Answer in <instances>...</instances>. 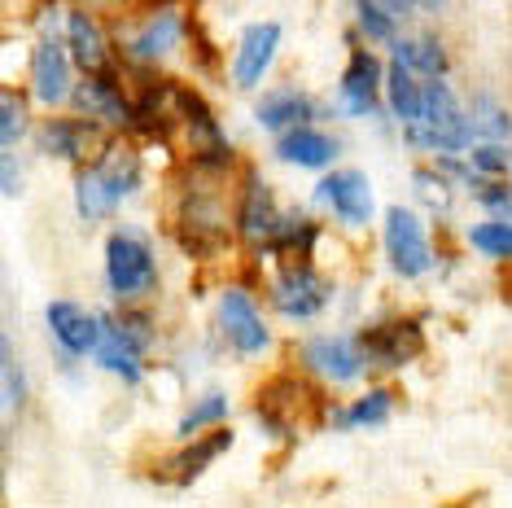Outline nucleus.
Returning a JSON list of instances; mask_svg holds the SVG:
<instances>
[{
	"label": "nucleus",
	"instance_id": "1",
	"mask_svg": "<svg viewBox=\"0 0 512 508\" xmlns=\"http://www.w3.org/2000/svg\"><path fill=\"white\" fill-rule=\"evenodd\" d=\"M219 184H228V171L193 167V184L180 193L176 237L184 250L202 254V259H211V254H219L232 241V206L224 202Z\"/></svg>",
	"mask_w": 512,
	"mask_h": 508
},
{
	"label": "nucleus",
	"instance_id": "2",
	"mask_svg": "<svg viewBox=\"0 0 512 508\" xmlns=\"http://www.w3.org/2000/svg\"><path fill=\"white\" fill-rule=\"evenodd\" d=\"M403 141L416 154H469V145L477 141L469 110L460 106V97L447 88V79H425L421 88V114L412 123H403Z\"/></svg>",
	"mask_w": 512,
	"mask_h": 508
},
{
	"label": "nucleus",
	"instance_id": "3",
	"mask_svg": "<svg viewBox=\"0 0 512 508\" xmlns=\"http://www.w3.org/2000/svg\"><path fill=\"white\" fill-rule=\"evenodd\" d=\"M132 14L114 36H119V49L127 62L136 66H154L162 57H171L184 44V31H189V18L176 0H149L141 9H123Z\"/></svg>",
	"mask_w": 512,
	"mask_h": 508
},
{
	"label": "nucleus",
	"instance_id": "4",
	"mask_svg": "<svg viewBox=\"0 0 512 508\" xmlns=\"http://www.w3.org/2000/svg\"><path fill=\"white\" fill-rule=\"evenodd\" d=\"M267 298L276 316L285 320H316L333 303V281L324 276L307 254H281L276 272L267 276Z\"/></svg>",
	"mask_w": 512,
	"mask_h": 508
},
{
	"label": "nucleus",
	"instance_id": "5",
	"mask_svg": "<svg viewBox=\"0 0 512 508\" xmlns=\"http://www.w3.org/2000/svg\"><path fill=\"white\" fill-rule=\"evenodd\" d=\"M106 290L114 303H145L158 290V254L132 228H114L106 237Z\"/></svg>",
	"mask_w": 512,
	"mask_h": 508
},
{
	"label": "nucleus",
	"instance_id": "6",
	"mask_svg": "<svg viewBox=\"0 0 512 508\" xmlns=\"http://www.w3.org/2000/svg\"><path fill=\"white\" fill-rule=\"evenodd\" d=\"M359 360L364 368H381V373H394V368H407L412 360H421L425 351V329L421 320L412 316H390V320H372L355 333Z\"/></svg>",
	"mask_w": 512,
	"mask_h": 508
},
{
	"label": "nucleus",
	"instance_id": "7",
	"mask_svg": "<svg viewBox=\"0 0 512 508\" xmlns=\"http://www.w3.org/2000/svg\"><path fill=\"white\" fill-rule=\"evenodd\" d=\"M281 202H276L272 184H267L259 171H246L237 184V202H232V237L250 250L272 246L276 224H281Z\"/></svg>",
	"mask_w": 512,
	"mask_h": 508
},
{
	"label": "nucleus",
	"instance_id": "8",
	"mask_svg": "<svg viewBox=\"0 0 512 508\" xmlns=\"http://www.w3.org/2000/svg\"><path fill=\"white\" fill-rule=\"evenodd\" d=\"M71 106H75V114H84V119H92V123H101L106 132H132L136 101H132V92L123 88L119 71H101V75L75 79Z\"/></svg>",
	"mask_w": 512,
	"mask_h": 508
},
{
	"label": "nucleus",
	"instance_id": "9",
	"mask_svg": "<svg viewBox=\"0 0 512 508\" xmlns=\"http://www.w3.org/2000/svg\"><path fill=\"white\" fill-rule=\"evenodd\" d=\"M381 241H386V259L394 276L403 281H416L434 268V246H429V233H425V219L407 206H390L386 211V228H381Z\"/></svg>",
	"mask_w": 512,
	"mask_h": 508
},
{
	"label": "nucleus",
	"instance_id": "10",
	"mask_svg": "<svg viewBox=\"0 0 512 508\" xmlns=\"http://www.w3.org/2000/svg\"><path fill=\"white\" fill-rule=\"evenodd\" d=\"M110 141V132L101 123L84 119V114H49L40 127H36V145L40 154L57 158V163H92L101 154V145Z\"/></svg>",
	"mask_w": 512,
	"mask_h": 508
},
{
	"label": "nucleus",
	"instance_id": "11",
	"mask_svg": "<svg viewBox=\"0 0 512 508\" xmlns=\"http://www.w3.org/2000/svg\"><path fill=\"white\" fill-rule=\"evenodd\" d=\"M219 333H224V342L237 355H246V360L272 351V325L263 320L259 303H254L250 290H241V285H228V290L219 294Z\"/></svg>",
	"mask_w": 512,
	"mask_h": 508
},
{
	"label": "nucleus",
	"instance_id": "12",
	"mask_svg": "<svg viewBox=\"0 0 512 508\" xmlns=\"http://www.w3.org/2000/svg\"><path fill=\"white\" fill-rule=\"evenodd\" d=\"M71 88H75L71 49H66V40L57 31H40L36 49H31V97L44 110H57L71 101Z\"/></svg>",
	"mask_w": 512,
	"mask_h": 508
},
{
	"label": "nucleus",
	"instance_id": "13",
	"mask_svg": "<svg viewBox=\"0 0 512 508\" xmlns=\"http://www.w3.org/2000/svg\"><path fill=\"white\" fill-rule=\"evenodd\" d=\"M62 40L71 49V62L79 75H101V71H119V57H114V44L101 27L97 9L88 5H71L62 18Z\"/></svg>",
	"mask_w": 512,
	"mask_h": 508
},
{
	"label": "nucleus",
	"instance_id": "14",
	"mask_svg": "<svg viewBox=\"0 0 512 508\" xmlns=\"http://www.w3.org/2000/svg\"><path fill=\"white\" fill-rule=\"evenodd\" d=\"M92 171H97V180H101V189H106V198H110L114 211H119L127 198H136V193H141V184H145L141 149H136L132 141H119L114 132H110V141L101 145V154L92 158Z\"/></svg>",
	"mask_w": 512,
	"mask_h": 508
},
{
	"label": "nucleus",
	"instance_id": "15",
	"mask_svg": "<svg viewBox=\"0 0 512 508\" xmlns=\"http://www.w3.org/2000/svg\"><path fill=\"white\" fill-rule=\"evenodd\" d=\"M316 198L329 206V211L342 219L346 228H368L372 215H377V202H372V184L364 171L346 167V171H329L316 184Z\"/></svg>",
	"mask_w": 512,
	"mask_h": 508
},
{
	"label": "nucleus",
	"instance_id": "16",
	"mask_svg": "<svg viewBox=\"0 0 512 508\" xmlns=\"http://www.w3.org/2000/svg\"><path fill=\"white\" fill-rule=\"evenodd\" d=\"M281 22H254L246 36L237 40V53H232V88L241 92H254L272 71L276 53H281Z\"/></svg>",
	"mask_w": 512,
	"mask_h": 508
},
{
	"label": "nucleus",
	"instance_id": "17",
	"mask_svg": "<svg viewBox=\"0 0 512 508\" xmlns=\"http://www.w3.org/2000/svg\"><path fill=\"white\" fill-rule=\"evenodd\" d=\"M381 79H386V66L377 62V53L368 49H351V62H346L342 79H337V106H342L346 119H368L381 101Z\"/></svg>",
	"mask_w": 512,
	"mask_h": 508
},
{
	"label": "nucleus",
	"instance_id": "18",
	"mask_svg": "<svg viewBox=\"0 0 512 508\" xmlns=\"http://www.w3.org/2000/svg\"><path fill=\"white\" fill-rule=\"evenodd\" d=\"M302 364L311 368L320 381H333V386H346L364 373V360H359V346L346 333H316V338L302 342Z\"/></svg>",
	"mask_w": 512,
	"mask_h": 508
},
{
	"label": "nucleus",
	"instance_id": "19",
	"mask_svg": "<svg viewBox=\"0 0 512 508\" xmlns=\"http://www.w3.org/2000/svg\"><path fill=\"white\" fill-rule=\"evenodd\" d=\"M44 325H49L57 351L75 355V360H84L92 355V346H97V333H101V316H92L71 298H57V303L44 307Z\"/></svg>",
	"mask_w": 512,
	"mask_h": 508
},
{
	"label": "nucleus",
	"instance_id": "20",
	"mask_svg": "<svg viewBox=\"0 0 512 508\" xmlns=\"http://www.w3.org/2000/svg\"><path fill=\"white\" fill-rule=\"evenodd\" d=\"M228 447H232V430H228V425H211V430L184 438V447L167 460V482H176V487H189V482L202 478V473L211 469L215 460L228 452Z\"/></svg>",
	"mask_w": 512,
	"mask_h": 508
},
{
	"label": "nucleus",
	"instance_id": "21",
	"mask_svg": "<svg viewBox=\"0 0 512 508\" xmlns=\"http://www.w3.org/2000/svg\"><path fill=\"white\" fill-rule=\"evenodd\" d=\"M272 149H276V158H281V163L302 167V171H324V167H333V158H337V154H342L337 136L320 132V127H311V123L281 132Z\"/></svg>",
	"mask_w": 512,
	"mask_h": 508
},
{
	"label": "nucleus",
	"instance_id": "22",
	"mask_svg": "<svg viewBox=\"0 0 512 508\" xmlns=\"http://www.w3.org/2000/svg\"><path fill=\"white\" fill-rule=\"evenodd\" d=\"M92 360H97V368H106V373L127 381V386H136V381L145 377V351L114 325V316H101V333H97V346H92Z\"/></svg>",
	"mask_w": 512,
	"mask_h": 508
},
{
	"label": "nucleus",
	"instance_id": "23",
	"mask_svg": "<svg viewBox=\"0 0 512 508\" xmlns=\"http://www.w3.org/2000/svg\"><path fill=\"white\" fill-rule=\"evenodd\" d=\"M254 119H259V127H267V132H289V127H302V123H316L320 119V106L307 97V92L298 88H276L267 92V97L254 106Z\"/></svg>",
	"mask_w": 512,
	"mask_h": 508
},
{
	"label": "nucleus",
	"instance_id": "24",
	"mask_svg": "<svg viewBox=\"0 0 512 508\" xmlns=\"http://www.w3.org/2000/svg\"><path fill=\"white\" fill-rule=\"evenodd\" d=\"M390 49H394V62L412 66L421 79H447L451 71V57L438 36H394Z\"/></svg>",
	"mask_w": 512,
	"mask_h": 508
},
{
	"label": "nucleus",
	"instance_id": "25",
	"mask_svg": "<svg viewBox=\"0 0 512 508\" xmlns=\"http://www.w3.org/2000/svg\"><path fill=\"white\" fill-rule=\"evenodd\" d=\"M381 88H386V101H390V114L399 123H412L416 114H421V75L412 71V66L403 62H390L386 66V79H381Z\"/></svg>",
	"mask_w": 512,
	"mask_h": 508
},
{
	"label": "nucleus",
	"instance_id": "26",
	"mask_svg": "<svg viewBox=\"0 0 512 508\" xmlns=\"http://www.w3.org/2000/svg\"><path fill=\"white\" fill-rule=\"evenodd\" d=\"M390 412H394V395L386 386H377L368 395H359L346 412H337V425L342 430H377V425L390 421Z\"/></svg>",
	"mask_w": 512,
	"mask_h": 508
},
{
	"label": "nucleus",
	"instance_id": "27",
	"mask_svg": "<svg viewBox=\"0 0 512 508\" xmlns=\"http://www.w3.org/2000/svg\"><path fill=\"white\" fill-rule=\"evenodd\" d=\"M75 211L84 224H101L114 206L106 198V189H101V180H97V171H92V163H79L75 167Z\"/></svg>",
	"mask_w": 512,
	"mask_h": 508
},
{
	"label": "nucleus",
	"instance_id": "28",
	"mask_svg": "<svg viewBox=\"0 0 512 508\" xmlns=\"http://www.w3.org/2000/svg\"><path fill=\"white\" fill-rule=\"evenodd\" d=\"M469 123H473V132H477V141H512V114L499 106L495 97H473L469 101Z\"/></svg>",
	"mask_w": 512,
	"mask_h": 508
},
{
	"label": "nucleus",
	"instance_id": "29",
	"mask_svg": "<svg viewBox=\"0 0 512 508\" xmlns=\"http://www.w3.org/2000/svg\"><path fill=\"white\" fill-rule=\"evenodd\" d=\"M224 421H228V395H224V390H206V395H197L193 408L180 417L176 434L180 438H193V434L211 430V425H224Z\"/></svg>",
	"mask_w": 512,
	"mask_h": 508
},
{
	"label": "nucleus",
	"instance_id": "30",
	"mask_svg": "<svg viewBox=\"0 0 512 508\" xmlns=\"http://www.w3.org/2000/svg\"><path fill=\"white\" fill-rule=\"evenodd\" d=\"M469 246L495 263H512V219H486V224L469 228Z\"/></svg>",
	"mask_w": 512,
	"mask_h": 508
},
{
	"label": "nucleus",
	"instance_id": "31",
	"mask_svg": "<svg viewBox=\"0 0 512 508\" xmlns=\"http://www.w3.org/2000/svg\"><path fill=\"white\" fill-rule=\"evenodd\" d=\"M355 27L364 31V40H377V44H390L399 36V18L390 9H381L377 0H355Z\"/></svg>",
	"mask_w": 512,
	"mask_h": 508
},
{
	"label": "nucleus",
	"instance_id": "32",
	"mask_svg": "<svg viewBox=\"0 0 512 508\" xmlns=\"http://www.w3.org/2000/svg\"><path fill=\"white\" fill-rule=\"evenodd\" d=\"M114 325H119L127 338H132L141 351H149L158 338V325H154V316L141 307V303H119V316H114Z\"/></svg>",
	"mask_w": 512,
	"mask_h": 508
},
{
	"label": "nucleus",
	"instance_id": "33",
	"mask_svg": "<svg viewBox=\"0 0 512 508\" xmlns=\"http://www.w3.org/2000/svg\"><path fill=\"white\" fill-rule=\"evenodd\" d=\"M27 106H22V97L0 88V145H18L22 136H27Z\"/></svg>",
	"mask_w": 512,
	"mask_h": 508
},
{
	"label": "nucleus",
	"instance_id": "34",
	"mask_svg": "<svg viewBox=\"0 0 512 508\" xmlns=\"http://www.w3.org/2000/svg\"><path fill=\"white\" fill-rule=\"evenodd\" d=\"M469 163H473L477 176H504V171L512 167V158H508L504 141H473L469 145Z\"/></svg>",
	"mask_w": 512,
	"mask_h": 508
},
{
	"label": "nucleus",
	"instance_id": "35",
	"mask_svg": "<svg viewBox=\"0 0 512 508\" xmlns=\"http://www.w3.org/2000/svg\"><path fill=\"white\" fill-rule=\"evenodd\" d=\"M473 198L495 219H512V184H504V176H482V184L473 189Z\"/></svg>",
	"mask_w": 512,
	"mask_h": 508
},
{
	"label": "nucleus",
	"instance_id": "36",
	"mask_svg": "<svg viewBox=\"0 0 512 508\" xmlns=\"http://www.w3.org/2000/svg\"><path fill=\"white\" fill-rule=\"evenodd\" d=\"M22 184H27V176H22L18 154L9 145H0V198H22Z\"/></svg>",
	"mask_w": 512,
	"mask_h": 508
},
{
	"label": "nucleus",
	"instance_id": "37",
	"mask_svg": "<svg viewBox=\"0 0 512 508\" xmlns=\"http://www.w3.org/2000/svg\"><path fill=\"white\" fill-rule=\"evenodd\" d=\"M22 403H27V373L14 364L5 368V412H18Z\"/></svg>",
	"mask_w": 512,
	"mask_h": 508
},
{
	"label": "nucleus",
	"instance_id": "38",
	"mask_svg": "<svg viewBox=\"0 0 512 508\" xmlns=\"http://www.w3.org/2000/svg\"><path fill=\"white\" fill-rule=\"evenodd\" d=\"M79 5H88V9H114V14H123V9H132V0H79Z\"/></svg>",
	"mask_w": 512,
	"mask_h": 508
},
{
	"label": "nucleus",
	"instance_id": "39",
	"mask_svg": "<svg viewBox=\"0 0 512 508\" xmlns=\"http://www.w3.org/2000/svg\"><path fill=\"white\" fill-rule=\"evenodd\" d=\"M416 9L421 14H438V9H447V0H416Z\"/></svg>",
	"mask_w": 512,
	"mask_h": 508
},
{
	"label": "nucleus",
	"instance_id": "40",
	"mask_svg": "<svg viewBox=\"0 0 512 508\" xmlns=\"http://www.w3.org/2000/svg\"><path fill=\"white\" fill-rule=\"evenodd\" d=\"M5 368H9V342H5V333H0V377H5Z\"/></svg>",
	"mask_w": 512,
	"mask_h": 508
},
{
	"label": "nucleus",
	"instance_id": "41",
	"mask_svg": "<svg viewBox=\"0 0 512 508\" xmlns=\"http://www.w3.org/2000/svg\"><path fill=\"white\" fill-rule=\"evenodd\" d=\"M0 491H5V465H0Z\"/></svg>",
	"mask_w": 512,
	"mask_h": 508
}]
</instances>
